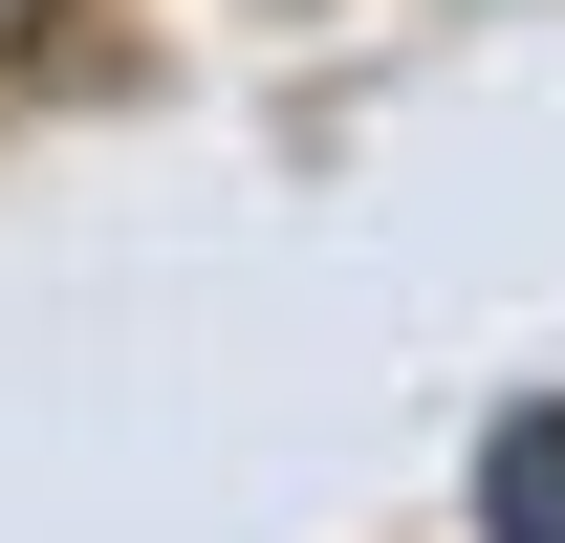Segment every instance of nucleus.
<instances>
[{
  "mask_svg": "<svg viewBox=\"0 0 565 543\" xmlns=\"http://www.w3.org/2000/svg\"><path fill=\"white\" fill-rule=\"evenodd\" d=\"M44 22H66V0H0V66H22V44H44Z\"/></svg>",
  "mask_w": 565,
  "mask_h": 543,
  "instance_id": "nucleus-2",
  "label": "nucleus"
},
{
  "mask_svg": "<svg viewBox=\"0 0 565 543\" xmlns=\"http://www.w3.org/2000/svg\"><path fill=\"white\" fill-rule=\"evenodd\" d=\"M479 543H565V392L479 435Z\"/></svg>",
  "mask_w": 565,
  "mask_h": 543,
  "instance_id": "nucleus-1",
  "label": "nucleus"
}]
</instances>
